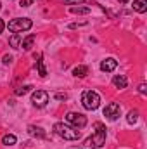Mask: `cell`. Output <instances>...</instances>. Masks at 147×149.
I'll list each match as a JSON object with an SVG mask.
<instances>
[{
  "mask_svg": "<svg viewBox=\"0 0 147 149\" xmlns=\"http://www.w3.org/2000/svg\"><path fill=\"white\" fill-rule=\"evenodd\" d=\"M119 3H128V0H118Z\"/></svg>",
  "mask_w": 147,
  "mask_h": 149,
  "instance_id": "27",
  "label": "cell"
},
{
  "mask_svg": "<svg viewBox=\"0 0 147 149\" xmlns=\"http://www.w3.org/2000/svg\"><path fill=\"white\" fill-rule=\"evenodd\" d=\"M94 128H95V132H94V135L88 139L87 144L99 149L106 144V125L101 123V121H97V123H94Z\"/></svg>",
  "mask_w": 147,
  "mask_h": 149,
  "instance_id": "2",
  "label": "cell"
},
{
  "mask_svg": "<svg viewBox=\"0 0 147 149\" xmlns=\"http://www.w3.org/2000/svg\"><path fill=\"white\" fill-rule=\"evenodd\" d=\"M31 26H33V23H31V19H28V17H16V19L9 21V24H7L9 31H12V33L28 31Z\"/></svg>",
  "mask_w": 147,
  "mask_h": 149,
  "instance_id": "4",
  "label": "cell"
},
{
  "mask_svg": "<svg viewBox=\"0 0 147 149\" xmlns=\"http://www.w3.org/2000/svg\"><path fill=\"white\" fill-rule=\"evenodd\" d=\"M85 24H87L85 21H81V23H71V24H69V30H74V28H78V26H85Z\"/></svg>",
  "mask_w": 147,
  "mask_h": 149,
  "instance_id": "24",
  "label": "cell"
},
{
  "mask_svg": "<svg viewBox=\"0 0 147 149\" xmlns=\"http://www.w3.org/2000/svg\"><path fill=\"white\" fill-rule=\"evenodd\" d=\"M12 61H14V57H12V56H9V54H5V56L2 57V63H3L5 66H9V64H12Z\"/></svg>",
  "mask_w": 147,
  "mask_h": 149,
  "instance_id": "21",
  "label": "cell"
},
{
  "mask_svg": "<svg viewBox=\"0 0 147 149\" xmlns=\"http://www.w3.org/2000/svg\"><path fill=\"white\" fill-rule=\"evenodd\" d=\"M54 99H57V101H66V99H68V94H66V92H55V94H54Z\"/></svg>",
  "mask_w": 147,
  "mask_h": 149,
  "instance_id": "20",
  "label": "cell"
},
{
  "mask_svg": "<svg viewBox=\"0 0 147 149\" xmlns=\"http://www.w3.org/2000/svg\"><path fill=\"white\" fill-rule=\"evenodd\" d=\"M116 66H118V61H116L114 57H107V59H104V61L101 63V70H102L104 73H111V71H114Z\"/></svg>",
  "mask_w": 147,
  "mask_h": 149,
  "instance_id": "8",
  "label": "cell"
},
{
  "mask_svg": "<svg viewBox=\"0 0 147 149\" xmlns=\"http://www.w3.org/2000/svg\"><path fill=\"white\" fill-rule=\"evenodd\" d=\"M66 121L71 123L76 128H83V127L87 125V118H85L81 113H68V114H66Z\"/></svg>",
  "mask_w": 147,
  "mask_h": 149,
  "instance_id": "5",
  "label": "cell"
},
{
  "mask_svg": "<svg viewBox=\"0 0 147 149\" xmlns=\"http://www.w3.org/2000/svg\"><path fill=\"white\" fill-rule=\"evenodd\" d=\"M33 3V0H19V5L21 7H30Z\"/></svg>",
  "mask_w": 147,
  "mask_h": 149,
  "instance_id": "23",
  "label": "cell"
},
{
  "mask_svg": "<svg viewBox=\"0 0 147 149\" xmlns=\"http://www.w3.org/2000/svg\"><path fill=\"white\" fill-rule=\"evenodd\" d=\"M31 85H23V87H17L16 90H14V94L16 95H24V94H28V92H31Z\"/></svg>",
  "mask_w": 147,
  "mask_h": 149,
  "instance_id": "18",
  "label": "cell"
},
{
  "mask_svg": "<svg viewBox=\"0 0 147 149\" xmlns=\"http://www.w3.org/2000/svg\"><path fill=\"white\" fill-rule=\"evenodd\" d=\"M9 43H10L12 49H19L21 47V35L19 33H14L12 37L9 38Z\"/></svg>",
  "mask_w": 147,
  "mask_h": 149,
  "instance_id": "15",
  "label": "cell"
},
{
  "mask_svg": "<svg viewBox=\"0 0 147 149\" xmlns=\"http://www.w3.org/2000/svg\"><path fill=\"white\" fill-rule=\"evenodd\" d=\"M3 28H5V23H3V19H0V33L3 31Z\"/></svg>",
  "mask_w": 147,
  "mask_h": 149,
  "instance_id": "26",
  "label": "cell"
},
{
  "mask_svg": "<svg viewBox=\"0 0 147 149\" xmlns=\"http://www.w3.org/2000/svg\"><path fill=\"white\" fill-rule=\"evenodd\" d=\"M73 74L76 78H85V76L88 74V68H87V66H76L73 70Z\"/></svg>",
  "mask_w": 147,
  "mask_h": 149,
  "instance_id": "14",
  "label": "cell"
},
{
  "mask_svg": "<svg viewBox=\"0 0 147 149\" xmlns=\"http://www.w3.org/2000/svg\"><path fill=\"white\" fill-rule=\"evenodd\" d=\"M69 12H71V14H88V12H90V7H80V5H78V7H71Z\"/></svg>",
  "mask_w": 147,
  "mask_h": 149,
  "instance_id": "19",
  "label": "cell"
},
{
  "mask_svg": "<svg viewBox=\"0 0 147 149\" xmlns=\"http://www.w3.org/2000/svg\"><path fill=\"white\" fill-rule=\"evenodd\" d=\"M119 114H121V108H119V104H116V102H109V104L104 108V116H106L107 120H111V121L118 120Z\"/></svg>",
  "mask_w": 147,
  "mask_h": 149,
  "instance_id": "6",
  "label": "cell"
},
{
  "mask_svg": "<svg viewBox=\"0 0 147 149\" xmlns=\"http://www.w3.org/2000/svg\"><path fill=\"white\" fill-rule=\"evenodd\" d=\"M28 134L31 135V137H37V139H45V132H43V128H40L37 125H30L28 127Z\"/></svg>",
  "mask_w": 147,
  "mask_h": 149,
  "instance_id": "9",
  "label": "cell"
},
{
  "mask_svg": "<svg viewBox=\"0 0 147 149\" xmlns=\"http://www.w3.org/2000/svg\"><path fill=\"white\" fill-rule=\"evenodd\" d=\"M81 104H83L85 109L94 111V109H97L101 106V95L97 92H94V90H85L81 94Z\"/></svg>",
  "mask_w": 147,
  "mask_h": 149,
  "instance_id": "3",
  "label": "cell"
},
{
  "mask_svg": "<svg viewBox=\"0 0 147 149\" xmlns=\"http://www.w3.org/2000/svg\"><path fill=\"white\" fill-rule=\"evenodd\" d=\"M64 3L66 5H78V3H85V0H64Z\"/></svg>",
  "mask_w": 147,
  "mask_h": 149,
  "instance_id": "22",
  "label": "cell"
},
{
  "mask_svg": "<svg viewBox=\"0 0 147 149\" xmlns=\"http://www.w3.org/2000/svg\"><path fill=\"white\" fill-rule=\"evenodd\" d=\"M35 40H37L35 35H28L26 38H23V40H21V49H23V50H30Z\"/></svg>",
  "mask_w": 147,
  "mask_h": 149,
  "instance_id": "11",
  "label": "cell"
},
{
  "mask_svg": "<svg viewBox=\"0 0 147 149\" xmlns=\"http://www.w3.org/2000/svg\"><path fill=\"white\" fill-rule=\"evenodd\" d=\"M133 10L144 14L147 10V0H133Z\"/></svg>",
  "mask_w": 147,
  "mask_h": 149,
  "instance_id": "12",
  "label": "cell"
},
{
  "mask_svg": "<svg viewBox=\"0 0 147 149\" xmlns=\"http://www.w3.org/2000/svg\"><path fill=\"white\" fill-rule=\"evenodd\" d=\"M126 121H128L130 125H135V123L139 121V111H137V109H132V111L128 113V116H126Z\"/></svg>",
  "mask_w": 147,
  "mask_h": 149,
  "instance_id": "17",
  "label": "cell"
},
{
  "mask_svg": "<svg viewBox=\"0 0 147 149\" xmlns=\"http://www.w3.org/2000/svg\"><path fill=\"white\" fill-rule=\"evenodd\" d=\"M31 102H33V106H37V108H43V106L49 102V94H47L45 90H37V92H33V94H31Z\"/></svg>",
  "mask_w": 147,
  "mask_h": 149,
  "instance_id": "7",
  "label": "cell"
},
{
  "mask_svg": "<svg viewBox=\"0 0 147 149\" xmlns=\"http://www.w3.org/2000/svg\"><path fill=\"white\" fill-rule=\"evenodd\" d=\"M0 9H2V3H0Z\"/></svg>",
  "mask_w": 147,
  "mask_h": 149,
  "instance_id": "28",
  "label": "cell"
},
{
  "mask_svg": "<svg viewBox=\"0 0 147 149\" xmlns=\"http://www.w3.org/2000/svg\"><path fill=\"white\" fill-rule=\"evenodd\" d=\"M112 85H114L116 88H126L128 80H126V76H125V74H116V76L112 78Z\"/></svg>",
  "mask_w": 147,
  "mask_h": 149,
  "instance_id": "10",
  "label": "cell"
},
{
  "mask_svg": "<svg viewBox=\"0 0 147 149\" xmlns=\"http://www.w3.org/2000/svg\"><path fill=\"white\" fill-rule=\"evenodd\" d=\"M139 92H140L142 95L147 92V85H146V83H140V85H139Z\"/></svg>",
  "mask_w": 147,
  "mask_h": 149,
  "instance_id": "25",
  "label": "cell"
},
{
  "mask_svg": "<svg viewBox=\"0 0 147 149\" xmlns=\"http://www.w3.org/2000/svg\"><path fill=\"white\" fill-rule=\"evenodd\" d=\"M37 68H38V74H40L42 78H45V76H47V70H45V64H43V56H42V54H38Z\"/></svg>",
  "mask_w": 147,
  "mask_h": 149,
  "instance_id": "13",
  "label": "cell"
},
{
  "mask_svg": "<svg viewBox=\"0 0 147 149\" xmlns=\"http://www.w3.org/2000/svg\"><path fill=\"white\" fill-rule=\"evenodd\" d=\"M54 132H55L59 137L66 139V141H78V139L81 137V134H80V130H78L76 127H69V125H66V123H62V121H59V123L54 125Z\"/></svg>",
  "mask_w": 147,
  "mask_h": 149,
  "instance_id": "1",
  "label": "cell"
},
{
  "mask_svg": "<svg viewBox=\"0 0 147 149\" xmlns=\"http://www.w3.org/2000/svg\"><path fill=\"white\" fill-rule=\"evenodd\" d=\"M16 141H17V139H16V135H12V134H7V135L2 137V144H3V146H14Z\"/></svg>",
  "mask_w": 147,
  "mask_h": 149,
  "instance_id": "16",
  "label": "cell"
}]
</instances>
